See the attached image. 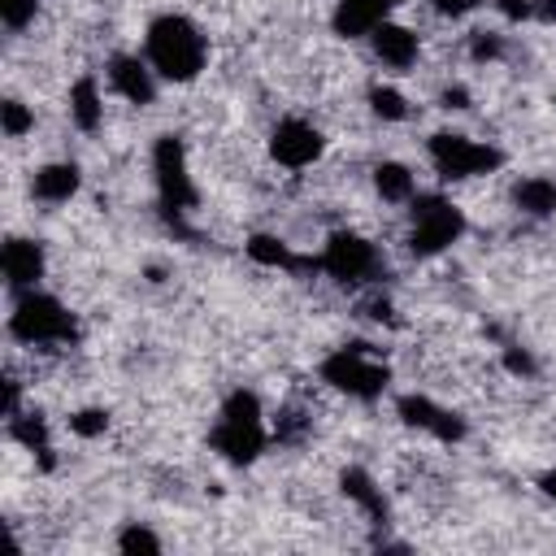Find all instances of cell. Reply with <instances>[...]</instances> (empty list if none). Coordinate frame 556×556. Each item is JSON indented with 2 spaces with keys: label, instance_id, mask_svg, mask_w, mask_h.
I'll return each mask as SVG.
<instances>
[{
  "label": "cell",
  "instance_id": "8",
  "mask_svg": "<svg viewBox=\"0 0 556 556\" xmlns=\"http://www.w3.org/2000/svg\"><path fill=\"white\" fill-rule=\"evenodd\" d=\"M317 269L343 287H361L378 274V248L356 230H330L317 252Z\"/></svg>",
  "mask_w": 556,
  "mask_h": 556
},
{
  "label": "cell",
  "instance_id": "16",
  "mask_svg": "<svg viewBox=\"0 0 556 556\" xmlns=\"http://www.w3.org/2000/svg\"><path fill=\"white\" fill-rule=\"evenodd\" d=\"M65 109H70V122L74 130L83 135H96L104 126V87L96 74H83L70 83V96H65Z\"/></svg>",
  "mask_w": 556,
  "mask_h": 556
},
{
  "label": "cell",
  "instance_id": "4",
  "mask_svg": "<svg viewBox=\"0 0 556 556\" xmlns=\"http://www.w3.org/2000/svg\"><path fill=\"white\" fill-rule=\"evenodd\" d=\"M408 235H404V243H408V252L413 256H439V252H447L452 243H460L465 239V208L452 200V195H443V191H417L408 204Z\"/></svg>",
  "mask_w": 556,
  "mask_h": 556
},
{
  "label": "cell",
  "instance_id": "26",
  "mask_svg": "<svg viewBox=\"0 0 556 556\" xmlns=\"http://www.w3.org/2000/svg\"><path fill=\"white\" fill-rule=\"evenodd\" d=\"M109 430V413L104 408H78V413H70V434H78V439H100Z\"/></svg>",
  "mask_w": 556,
  "mask_h": 556
},
{
  "label": "cell",
  "instance_id": "33",
  "mask_svg": "<svg viewBox=\"0 0 556 556\" xmlns=\"http://www.w3.org/2000/svg\"><path fill=\"white\" fill-rule=\"evenodd\" d=\"M539 491H543V495H547V500H556V465H552V469H543V473H539Z\"/></svg>",
  "mask_w": 556,
  "mask_h": 556
},
{
  "label": "cell",
  "instance_id": "27",
  "mask_svg": "<svg viewBox=\"0 0 556 556\" xmlns=\"http://www.w3.org/2000/svg\"><path fill=\"white\" fill-rule=\"evenodd\" d=\"M469 56H473L478 65L500 61V56H504V35H500V30H473V35H469Z\"/></svg>",
  "mask_w": 556,
  "mask_h": 556
},
{
  "label": "cell",
  "instance_id": "19",
  "mask_svg": "<svg viewBox=\"0 0 556 556\" xmlns=\"http://www.w3.org/2000/svg\"><path fill=\"white\" fill-rule=\"evenodd\" d=\"M243 252H248L261 269H300V265H308V261H313V256H300L282 235H265V230H261V235H252V239L243 243Z\"/></svg>",
  "mask_w": 556,
  "mask_h": 556
},
{
  "label": "cell",
  "instance_id": "9",
  "mask_svg": "<svg viewBox=\"0 0 556 556\" xmlns=\"http://www.w3.org/2000/svg\"><path fill=\"white\" fill-rule=\"evenodd\" d=\"M321 152H326V135L308 122V117H278L274 122V130H269V156H274V165H282V169H308V165H317L321 161Z\"/></svg>",
  "mask_w": 556,
  "mask_h": 556
},
{
  "label": "cell",
  "instance_id": "17",
  "mask_svg": "<svg viewBox=\"0 0 556 556\" xmlns=\"http://www.w3.org/2000/svg\"><path fill=\"white\" fill-rule=\"evenodd\" d=\"M513 208L534 217V222H547L556 217V178L547 174H526L513 182Z\"/></svg>",
  "mask_w": 556,
  "mask_h": 556
},
{
  "label": "cell",
  "instance_id": "2",
  "mask_svg": "<svg viewBox=\"0 0 556 556\" xmlns=\"http://www.w3.org/2000/svg\"><path fill=\"white\" fill-rule=\"evenodd\" d=\"M269 426H265V408H261V395L248 391V387H235L217 417H213V430H208V447L226 460V465H252L261 460V452L269 447Z\"/></svg>",
  "mask_w": 556,
  "mask_h": 556
},
{
  "label": "cell",
  "instance_id": "23",
  "mask_svg": "<svg viewBox=\"0 0 556 556\" xmlns=\"http://www.w3.org/2000/svg\"><path fill=\"white\" fill-rule=\"evenodd\" d=\"M0 130H4V139H26V135L35 130V109H30L26 100L9 96V100L0 104Z\"/></svg>",
  "mask_w": 556,
  "mask_h": 556
},
{
  "label": "cell",
  "instance_id": "31",
  "mask_svg": "<svg viewBox=\"0 0 556 556\" xmlns=\"http://www.w3.org/2000/svg\"><path fill=\"white\" fill-rule=\"evenodd\" d=\"M443 104H447V109H469V91H465V87H447V91H443Z\"/></svg>",
  "mask_w": 556,
  "mask_h": 556
},
{
  "label": "cell",
  "instance_id": "1",
  "mask_svg": "<svg viewBox=\"0 0 556 556\" xmlns=\"http://www.w3.org/2000/svg\"><path fill=\"white\" fill-rule=\"evenodd\" d=\"M143 56L161 83H195L208 65V35L187 13H156L143 30Z\"/></svg>",
  "mask_w": 556,
  "mask_h": 556
},
{
  "label": "cell",
  "instance_id": "7",
  "mask_svg": "<svg viewBox=\"0 0 556 556\" xmlns=\"http://www.w3.org/2000/svg\"><path fill=\"white\" fill-rule=\"evenodd\" d=\"M152 182H156V200L165 213H187L200 191H195V178H191V165H187V143L178 135H161L152 143Z\"/></svg>",
  "mask_w": 556,
  "mask_h": 556
},
{
  "label": "cell",
  "instance_id": "28",
  "mask_svg": "<svg viewBox=\"0 0 556 556\" xmlns=\"http://www.w3.org/2000/svg\"><path fill=\"white\" fill-rule=\"evenodd\" d=\"M439 17H452V22H460V17H469V13H478V4L482 0H426Z\"/></svg>",
  "mask_w": 556,
  "mask_h": 556
},
{
  "label": "cell",
  "instance_id": "6",
  "mask_svg": "<svg viewBox=\"0 0 556 556\" xmlns=\"http://www.w3.org/2000/svg\"><path fill=\"white\" fill-rule=\"evenodd\" d=\"M426 156L434 165V174L443 182H469V178H486L504 165V152L495 143L469 139L460 130H434L426 139Z\"/></svg>",
  "mask_w": 556,
  "mask_h": 556
},
{
  "label": "cell",
  "instance_id": "13",
  "mask_svg": "<svg viewBox=\"0 0 556 556\" xmlns=\"http://www.w3.org/2000/svg\"><path fill=\"white\" fill-rule=\"evenodd\" d=\"M395 0H334L330 9V30L339 39H369L387 17Z\"/></svg>",
  "mask_w": 556,
  "mask_h": 556
},
{
  "label": "cell",
  "instance_id": "24",
  "mask_svg": "<svg viewBox=\"0 0 556 556\" xmlns=\"http://www.w3.org/2000/svg\"><path fill=\"white\" fill-rule=\"evenodd\" d=\"M165 543H161V534H152L148 526H139V521H126L122 530H117V552H161Z\"/></svg>",
  "mask_w": 556,
  "mask_h": 556
},
{
  "label": "cell",
  "instance_id": "34",
  "mask_svg": "<svg viewBox=\"0 0 556 556\" xmlns=\"http://www.w3.org/2000/svg\"><path fill=\"white\" fill-rule=\"evenodd\" d=\"M395 4H404V0H395Z\"/></svg>",
  "mask_w": 556,
  "mask_h": 556
},
{
  "label": "cell",
  "instance_id": "12",
  "mask_svg": "<svg viewBox=\"0 0 556 556\" xmlns=\"http://www.w3.org/2000/svg\"><path fill=\"white\" fill-rule=\"evenodd\" d=\"M0 269H4L9 291H30V287H39L43 274H48V252H43L39 239L13 235V239H4V248H0Z\"/></svg>",
  "mask_w": 556,
  "mask_h": 556
},
{
  "label": "cell",
  "instance_id": "5",
  "mask_svg": "<svg viewBox=\"0 0 556 556\" xmlns=\"http://www.w3.org/2000/svg\"><path fill=\"white\" fill-rule=\"evenodd\" d=\"M317 378H321L330 391L348 395V400L374 404V400H382V395H387L391 369L369 352V343H343V348H334V352H326V356H321Z\"/></svg>",
  "mask_w": 556,
  "mask_h": 556
},
{
  "label": "cell",
  "instance_id": "25",
  "mask_svg": "<svg viewBox=\"0 0 556 556\" xmlns=\"http://www.w3.org/2000/svg\"><path fill=\"white\" fill-rule=\"evenodd\" d=\"M39 4H43V0H0V22H4V30L22 35V30L35 22Z\"/></svg>",
  "mask_w": 556,
  "mask_h": 556
},
{
  "label": "cell",
  "instance_id": "30",
  "mask_svg": "<svg viewBox=\"0 0 556 556\" xmlns=\"http://www.w3.org/2000/svg\"><path fill=\"white\" fill-rule=\"evenodd\" d=\"M530 4H534V22H543V26L556 22V0H530Z\"/></svg>",
  "mask_w": 556,
  "mask_h": 556
},
{
  "label": "cell",
  "instance_id": "3",
  "mask_svg": "<svg viewBox=\"0 0 556 556\" xmlns=\"http://www.w3.org/2000/svg\"><path fill=\"white\" fill-rule=\"evenodd\" d=\"M9 339L22 348H61V343L78 339V321L56 295L30 287V291H13Z\"/></svg>",
  "mask_w": 556,
  "mask_h": 556
},
{
  "label": "cell",
  "instance_id": "11",
  "mask_svg": "<svg viewBox=\"0 0 556 556\" xmlns=\"http://www.w3.org/2000/svg\"><path fill=\"white\" fill-rule=\"evenodd\" d=\"M104 83L113 96H122L126 104H139V109H148L156 100V87H161L156 70L139 52H113L104 65Z\"/></svg>",
  "mask_w": 556,
  "mask_h": 556
},
{
  "label": "cell",
  "instance_id": "18",
  "mask_svg": "<svg viewBox=\"0 0 556 556\" xmlns=\"http://www.w3.org/2000/svg\"><path fill=\"white\" fill-rule=\"evenodd\" d=\"M339 491L369 517V521H387V495H382V486L374 482V473L369 469H361V465H348L343 473H339Z\"/></svg>",
  "mask_w": 556,
  "mask_h": 556
},
{
  "label": "cell",
  "instance_id": "22",
  "mask_svg": "<svg viewBox=\"0 0 556 556\" xmlns=\"http://www.w3.org/2000/svg\"><path fill=\"white\" fill-rule=\"evenodd\" d=\"M365 100H369V113L382 117V122H404L408 117V96L400 87H391V83H374L365 91Z\"/></svg>",
  "mask_w": 556,
  "mask_h": 556
},
{
  "label": "cell",
  "instance_id": "15",
  "mask_svg": "<svg viewBox=\"0 0 556 556\" xmlns=\"http://www.w3.org/2000/svg\"><path fill=\"white\" fill-rule=\"evenodd\" d=\"M83 187V169L74 161H43L35 174H30V195L39 204H70Z\"/></svg>",
  "mask_w": 556,
  "mask_h": 556
},
{
  "label": "cell",
  "instance_id": "35",
  "mask_svg": "<svg viewBox=\"0 0 556 556\" xmlns=\"http://www.w3.org/2000/svg\"><path fill=\"white\" fill-rule=\"evenodd\" d=\"M552 100H556V96H552Z\"/></svg>",
  "mask_w": 556,
  "mask_h": 556
},
{
  "label": "cell",
  "instance_id": "20",
  "mask_svg": "<svg viewBox=\"0 0 556 556\" xmlns=\"http://www.w3.org/2000/svg\"><path fill=\"white\" fill-rule=\"evenodd\" d=\"M374 191L387 204H408L417 195V174L404 161H382V165H374Z\"/></svg>",
  "mask_w": 556,
  "mask_h": 556
},
{
  "label": "cell",
  "instance_id": "32",
  "mask_svg": "<svg viewBox=\"0 0 556 556\" xmlns=\"http://www.w3.org/2000/svg\"><path fill=\"white\" fill-rule=\"evenodd\" d=\"M508 369H513V374H530V369H534V361H530L526 352H508Z\"/></svg>",
  "mask_w": 556,
  "mask_h": 556
},
{
  "label": "cell",
  "instance_id": "29",
  "mask_svg": "<svg viewBox=\"0 0 556 556\" xmlns=\"http://www.w3.org/2000/svg\"><path fill=\"white\" fill-rule=\"evenodd\" d=\"M500 9L504 22H534V4L530 0H491Z\"/></svg>",
  "mask_w": 556,
  "mask_h": 556
},
{
  "label": "cell",
  "instance_id": "10",
  "mask_svg": "<svg viewBox=\"0 0 556 556\" xmlns=\"http://www.w3.org/2000/svg\"><path fill=\"white\" fill-rule=\"evenodd\" d=\"M395 413H400V421H404L408 430H421V434H430V439H439V443H460V439H465V417L452 413V408H443V404H434V400L421 395V391H404V395L395 400Z\"/></svg>",
  "mask_w": 556,
  "mask_h": 556
},
{
  "label": "cell",
  "instance_id": "14",
  "mask_svg": "<svg viewBox=\"0 0 556 556\" xmlns=\"http://www.w3.org/2000/svg\"><path fill=\"white\" fill-rule=\"evenodd\" d=\"M369 48H374V56H378L387 70H413L417 56H421V35H417L413 26L387 17V22L369 35Z\"/></svg>",
  "mask_w": 556,
  "mask_h": 556
},
{
  "label": "cell",
  "instance_id": "21",
  "mask_svg": "<svg viewBox=\"0 0 556 556\" xmlns=\"http://www.w3.org/2000/svg\"><path fill=\"white\" fill-rule=\"evenodd\" d=\"M9 434H13L26 452H35L39 460H48L52 439H48V421H43L39 413H17V417H9Z\"/></svg>",
  "mask_w": 556,
  "mask_h": 556
}]
</instances>
